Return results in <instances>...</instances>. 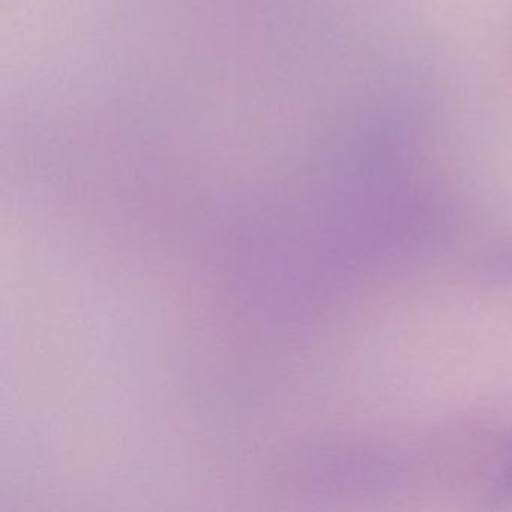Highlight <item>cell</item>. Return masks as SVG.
<instances>
[{
    "instance_id": "6da1fadb",
    "label": "cell",
    "mask_w": 512,
    "mask_h": 512,
    "mask_svg": "<svg viewBox=\"0 0 512 512\" xmlns=\"http://www.w3.org/2000/svg\"><path fill=\"white\" fill-rule=\"evenodd\" d=\"M499 488L505 493H512V448L506 455L500 472Z\"/></svg>"
}]
</instances>
